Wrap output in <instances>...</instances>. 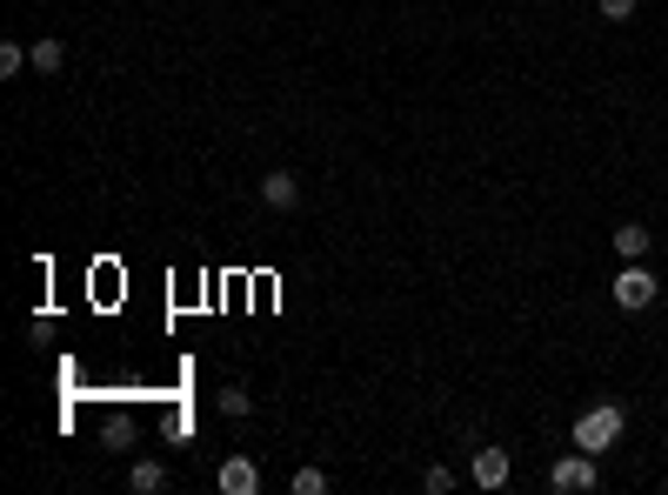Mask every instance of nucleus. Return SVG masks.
<instances>
[{"mask_svg": "<svg viewBox=\"0 0 668 495\" xmlns=\"http://www.w3.org/2000/svg\"><path fill=\"white\" fill-rule=\"evenodd\" d=\"M622 429H628L622 408H615V402H595L589 416H575V449H581V455H609V449L622 442Z\"/></svg>", "mask_w": 668, "mask_h": 495, "instance_id": "f257e3e1", "label": "nucleus"}, {"mask_svg": "<svg viewBox=\"0 0 668 495\" xmlns=\"http://www.w3.org/2000/svg\"><path fill=\"white\" fill-rule=\"evenodd\" d=\"M595 462H602V455H581V449L561 455V462L548 469V488H555V495H589V488H602V469H595Z\"/></svg>", "mask_w": 668, "mask_h": 495, "instance_id": "f03ea898", "label": "nucleus"}, {"mask_svg": "<svg viewBox=\"0 0 668 495\" xmlns=\"http://www.w3.org/2000/svg\"><path fill=\"white\" fill-rule=\"evenodd\" d=\"M609 295H615V308H628V315H642V308H655V295H661V282L642 268V262H622V275L609 282Z\"/></svg>", "mask_w": 668, "mask_h": 495, "instance_id": "7ed1b4c3", "label": "nucleus"}, {"mask_svg": "<svg viewBox=\"0 0 668 495\" xmlns=\"http://www.w3.org/2000/svg\"><path fill=\"white\" fill-rule=\"evenodd\" d=\"M214 488H221V495H255V488H261V462H255V455H227V462L214 469Z\"/></svg>", "mask_w": 668, "mask_h": 495, "instance_id": "20e7f679", "label": "nucleus"}, {"mask_svg": "<svg viewBox=\"0 0 668 495\" xmlns=\"http://www.w3.org/2000/svg\"><path fill=\"white\" fill-rule=\"evenodd\" d=\"M509 475H515L509 449H475V462H468V482L475 488H509Z\"/></svg>", "mask_w": 668, "mask_h": 495, "instance_id": "39448f33", "label": "nucleus"}, {"mask_svg": "<svg viewBox=\"0 0 668 495\" xmlns=\"http://www.w3.org/2000/svg\"><path fill=\"white\" fill-rule=\"evenodd\" d=\"M261 201H268V208H281V215H288V208H301V182H294L288 168H275V175H261Z\"/></svg>", "mask_w": 668, "mask_h": 495, "instance_id": "423d86ee", "label": "nucleus"}, {"mask_svg": "<svg viewBox=\"0 0 668 495\" xmlns=\"http://www.w3.org/2000/svg\"><path fill=\"white\" fill-rule=\"evenodd\" d=\"M609 241H615V255H622V262H642V255H648V248H655V234H648L642 221H622V228H615Z\"/></svg>", "mask_w": 668, "mask_h": 495, "instance_id": "0eeeda50", "label": "nucleus"}, {"mask_svg": "<svg viewBox=\"0 0 668 495\" xmlns=\"http://www.w3.org/2000/svg\"><path fill=\"white\" fill-rule=\"evenodd\" d=\"M101 442H108V449H134V442H141L134 416H108V422H101Z\"/></svg>", "mask_w": 668, "mask_h": 495, "instance_id": "6e6552de", "label": "nucleus"}, {"mask_svg": "<svg viewBox=\"0 0 668 495\" xmlns=\"http://www.w3.org/2000/svg\"><path fill=\"white\" fill-rule=\"evenodd\" d=\"M21 67H34V54L21 41H0V80H21Z\"/></svg>", "mask_w": 668, "mask_h": 495, "instance_id": "1a4fd4ad", "label": "nucleus"}, {"mask_svg": "<svg viewBox=\"0 0 668 495\" xmlns=\"http://www.w3.org/2000/svg\"><path fill=\"white\" fill-rule=\"evenodd\" d=\"M27 54H34V74H60V67H67V47H60V41H34Z\"/></svg>", "mask_w": 668, "mask_h": 495, "instance_id": "9d476101", "label": "nucleus"}, {"mask_svg": "<svg viewBox=\"0 0 668 495\" xmlns=\"http://www.w3.org/2000/svg\"><path fill=\"white\" fill-rule=\"evenodd\" d=\"M127 488L154 495V488H167V469H160V462H134V469H127Z\"/></svg>", "mask_w": 668, "mask_h": 495, "instance_id": "9b49d317", "label": "nucleus"}, {"mask_svg": "<svg viewBox=\"0 0 668 495\" xmlns=\"http://www.w3.org/2000/svg\"><path fill=\"white\" fill-rule=\"evenodd\" d=\"M247 408H255V395H247V388H221V416H247Z\"/></svg>", "mask_w": 668, "mask_h": 495, "instance_id": "f8f14e48", "label": "nucleus"}, {"mask_svg": "<svg viewBox=\"0 0 668 495\" xmlns=\"http://www.w3.org/2000/svg\"><path fill=\"white\" fill-rule=\"evenodd\" d=\"M288 488H294V495H327V475H321V469H294Z\"/></svg>", "mask_w": 668, "mask_h": 495, "instance_id": "ddd939ff", "label": "nucleus"}, {"mask_svg": "<svg viewBox=\"0 0 668 495\" xmlns=\"http://www.w3.org/2000/svg\"><path fill=\"white\" fill-rule=\"evenodd\" d=\"M602 21H635V0H595Z\"/></svg>", "mask_w": 668, "mask_h": 495, "instance_id": "4468645a", "label": "nucleus"}, {"mask_svg": "<svg viewBox=\"0 0 668 495\" xmlns=\"http://www.w3.org/2000/svg\"><path fill=\"white\" fill-rule=\"evenodd\" d=\"M422 488H428V495H448V488H455V469H428Z\"/></svg>", "mask_w": 668, "mask_h": 495, "instance_id": "2eb2a0df", "label": "nucleus"}, {"mask_svg": "<svg viewBox=\"0 0 668 495\" xmlns=\"http://www.w3.org/2000/svg\"><path fill=\"white\" fill-rule=\"evenodd\" d=\"M661 255H668V241H661Z\"/></svg>", "mask_w": 668, "mask_h": 495, "instance_id": "dca6fc26", "label": "nucleus"}, {"mask_svg": "<svg viewBox=\"0 0 668 495\" xmlns=\"http://www.w3.org/2000/svg\"><path fill=\"white\" fill-rule=\"evenodd\" d=\"M661 449H668V436H661Z\"/></svg>", "mask_w": 668, "mask_h": 495, "instance_id": "f3484780", "label": "nucleus"}]
</instances>
